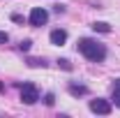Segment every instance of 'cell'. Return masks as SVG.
Wrapping results in <instances>:
<instances>
[{
	"label": "cell",
	"instance_id": "cell-1",
	"mask_svg": "<svg viewBox=\"0 0 120 118\" xmlns=\"http://www.w3.org/2000/svg\"><path fill=\"white\" fill-rule=\"evenodd\" d=\"M79 51H81L88 60H92V63H102V60L106 58V46L99 44L97 39H90V37L79 39Z\"/></svg>",
	"mask_w": 120,
	"mask_h": 118
},
{
	"label": "cell",
	"instance_id": "cell-2",
	"mask_svg": "<svg viewBox=\"0 0 120 118\" xmlns=\"http://www.w3.org/2000/svg\"><path fill=\"white\" fill-rule=\"evenodd\" d=\"M37 100H39L37 88H35L32 83H23V86H21V102L23 104H35Z\"/></svg>",
	"mask_w": 120,
	"mask_h": 118
},
{
	"label": "cell",
	"instance_id": "cell-3",
	"mask_svg": "<svg viewBox=\"0 0 120 118\" xmlns=\"http://www.w3.org/2000/svg\"><path fill=\"white\" fill-rule=\"evenodd\" d=\"M30 26H46V21H49V12H46L44 7H35L32 12H30Z\"/></svg>",
	"mask_w": 120,
	"mask_h": 118
},
{
	"label": "cell",
	"instance_id": "cell-4",
	"mask_svg": "<svg viewBox=\"0 0 120 118\" xmlns=\"http://www.w3.org/2000/svg\"><path fill=\"white\" fill-rule=\"evenodd\" d=\"M90 111L92 114H102V116H109L111 114V102H106V100H92L90 102Z\"/></svg>",
	"mask_w": 120,
	"mask_h": 118
},
{
	"label": "cell",
	"instance_id": "cell-5",
	"mask_svg": "<svg viewBox=\"0 0 120 118\" xmlns=\"http://www.w3.org/2000/svg\"><path fill=\"white\" fill-rule=\"evenodd\" d=\"M49 39H51V44H56V46H62L65 42H67V32H65V30H51Z\"/></svg>",
	"mask_w": 120,
	"mask_h": 118
},
{
	"label": "cell",
	"instance_id": "cell-6",
	"mask_svg": "<svg viewBox=\"0 0 120 118\" xmlns=\"http://www.w3.org/2000/svg\"><path fill=\"white\" fill-rule=\"evenodd\" d=\"M86 93H88V88H86V86H76V83H72V86H69V95H74V97L86 95Z\"/></svg>",
	"mask_w": 120,
	"mask_h": 118
},
{
	"label": "cell",
	"instance_id": "cell-7",
	"mask_svg": "<svg viewBox=\"0 0 120 118\" xmlns=\"http://www.w3.org/2000/svg\"><path fill=\"white\" fill-rule=\"evenodd\" d=\"M92 30H99V32H109V30H111V26H109V23H104V21H97V23H92Z\"/></svg>",
	"mask_w": 120,
	"mask_h": 118
},
{
	"label": "cell",
	"instance_id": "cell-8",
	"mask_svg": "<svg viewBox=\"0 0 120 118\" xmlns=\"http://www.w3.org/2000/svg\"><path fill=\"white\" fill-rule=\"evenodd\" d=\"M28 65H30V67H44L46 63H44V58H42V60H39V58H30Z\"/></svg>",
	"mask_w": 120,
	"mask_h": 118
},
{
	"label": "cell",
	"instance_id": "cell-9",
	"mask_svg": "<svg viewBox=\"0 0 120 118\" xmlns=\"http://www.w3.org/2000/svg\"><path fill=\"white\" fill-rule=\"evenodd\" d=\"M30 44H32L30 39H23V42L19 44V49H21V51H28V49H30Z\"/></svg>",
	"mask_w": 120,
	"mask_h": 118
},
{
	"label": "cell",
	"instance_id": "cell-10",
	"mask_svg": "<svg viewBox=\"0 0 120 118\" xmlns=\"http://www.w3.org/2000/svg\"><path fill=\"white\" fill-rule=\"evenodd\" d=\"M58 65H60V67H65V70H72V65H69V60H65V58H62V60H58Z\"/></svg>",
	"mask_w": 120,
	"mask_h": 118
},
{
	"label": "cell",
	"instance_id": "cell-11",
	"mask_svg": "<svg viewBox=\"0 0 120 118\" xmlns=\"http://www.w3.org/2000/svg\"><path fill=\"white\" fill-rule=\"evenodd\" d=\"M44 102L49 104V106H51V104L56 102V97H53V93H49V95H46V97H44Z\"/></svg>",
	"mask_w": 120,
	"mask_h": 118
},
{
	"label": "cell",
	"instance_id": "cell-12",
	"mask_svg": "<svg viewBox=\"0 0 120 118\" xmlns=\"http://www.w3.org/2000/svg\"><path fill=\"white\" fill-rule=\"evenodd\" d=\"M113 104L120 106V93H116V90H113Z\"/></svg>",
	"mask_w": 120,
	"mask_h": 118
},
{
	"label": "cell",
	"instance_id": "cell-13",
	"mask_svg": "<svg viewBox=\"0 0 120 118\" xmlns=\"http://www.w3.org/2000/svg\"><path fill=\"white\" fill-rule=\"evenodd\" d=\"M7 39H9V37H7V32H2V30H0V44H5Z\"/></svg>",
	"mask_w": 120,
	"mask_h": 118
},
{
	"label": "cell",
	"instance_id": "cell-14",
	"mask_svg": "<svg viewBox=\"0 0 120 118\" xmlns=\"http://www.w3.org/2000/svg\"><path fill=\"white\" fill-rule=\"evenodd\" d=\"M53 9H56V14H62V12H65V7H62V5H56Z\"/></svg>",
	"mask_w": 120,
	"mask_h": 118
},
{
	"label": "cell",
	"instance_id": "cell-15",
	"mask_svg": "<svg viewBox=\"0 0 120 118\" xmlns=\"http://www.w3.org/2000/svg\"><path fill=\"white\" fill-rule=\"evenodd\" d=\"M12 21H16V23H21V21H23V16H21V14H14V16H12Z\"/></svg>",
	"mask_w": 120,
	"mask_h": 118
},
{
	"label": "cell",
	"instance_id": "cell-16",
	"mask_svg": "<svg viewBox=\"0 0 120 118\" xmlns=\"http://www.w3.org/2000/svg\"><path fill=\"white\" fill-rule=\"evenodd\" d=\"M113 90H116V93H120V79H116V86H113Z\"/></svg>",
	"mask_w": 120,
	"mask_h": 118
}]
</instances>
